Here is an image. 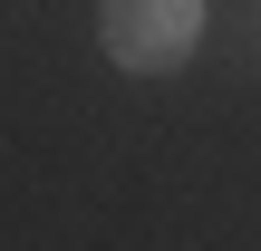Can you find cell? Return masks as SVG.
I'll use <instances>...</instances> for the list:
<instances>
[{
    "instance_id": "1",
    "label": "cell",
    "mask_w": 261,
    "mask_h": 251,
    "mask_svg": "<svg viewBox=\"0 0 261 251\" xmlns=\"http://www.w3.org/2000/svg\"><path fill=\"white\" fill-rule=\"evenodd\" d=\"M203 39V0H107V58L126 77H165L184 68Z\"/></svg>"
}]
</instances>
